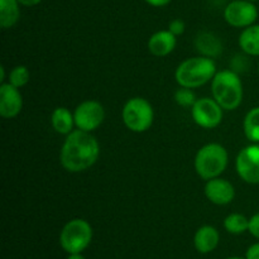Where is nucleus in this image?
<instances>
[{"label":"nucleus","mask_w":259,"mask_h":259,"mask_svg":"<svg viewBox=\"0 0 259 259\" xmlns=\"http://www.w3.org/2000/svg\"><path fill=\"white\" fill-rule=\"evenodd\" d=\"M248 227H249V219L238 212L228 215L224 220L225 230L230 234H242L248 232Z\"/></svg>","instance_id":"19"},{"label":"nucleus","mask_w":259,"mask_h":259,"mask_svg":"<svg viewBox=\"0 0 259 259\" xmlns=\"http://www.w3.org/2000/svg\"><path fill=\"white\" fill-rule=\"evenodd\" d=\"M93 240V228L83 219L66 223L60 234V245L66 253H82Z\"/></svg>","instance_id":"5"},{"label":"nucleus","mask_w":259,"mask_h":259,"mask_svg":"<svg viewBox=\"0 0 259 259\" xmlns=\"http://www.w3.org/2000/svg\"><path fill=\"white\" fill-rule=\"evenodd\" d=\"M30 73L25 66H15L9 73V83L10 85L15 86V88L20 89L23 86L27 85L29 82Z\"/></svg>","instance_id":"20"},{"label":"nucleus","mask_w":259,"mask_h":259,"mask_svg":"<svg viewBox=\"0 0 259 259\" xmlns=\"http://www.w3.org/2000/svg\"><path fill=\"white\" fill-rule=\"evenodd\" d=\"M224 18L232 27L247 28L254 24L257 20L258 9L254 3L247 0H234L225 8Z\"/></svg>","instance_id":"10"},{"label":"nucleus","mask_w":259,"mask_h":259,"mask_svg":"<svg viewBox=\"0 0 259 259\" xmlns=\"http://www.w3.org/2000/svg\"><path fill=\"white\" fill-rule=\"evenodd\" d=\"M228 259H245V258H239V257H232V258H228Z\"/></svg>","instance_id":"29"},{"label":"nucleus","mask_w":259,"mask_h":259,"mask_svg":"<svg viewBox=\"0 0 259 259\" xmlns=\"http://www.w3.org/2000/svg\"><path fill=\"white\" fill-rule=\"evenodd\" d=\"M100 156L99 142L90 132L76 129L65 139L60 153V161L68 172H82L93 167Z\"/></svg>","instance_id":"1"},{"label":"nucleus","mask_w":259,"mask_h":259,"mask_svg":"<svg viewBox=\"0 0 259 259\" xmlns=\"http://www.w3.org/2000/svg\"><path fill=\"white\" fill-rule=\"evenodd\" d=\"M73 118L77 129L91 133L103 124L105 119V110L99 101L86 100L75 109Z\"/></svg>","instance_id":"8"},{"label":"nucleus","mask_w":259,"mask_h":259,"mask_svg":"<svg viewBox=\"0 0 259 259\" xmlns=\"http://www.w3.org/2000/svg\"><path fill=\"white\" fill-rule=\"evenodd\" d=\"M239 47L249 56H259V24L244 28L239 35Z\"/></svg>","instance_id":"16"},{"label":"nucleus","mask_w":259,"mask_h":259,"mask_svg":"<svg viewBox=\"0 0 259 259\" xmlns=\"http://www.w3.org/2000/svg\"><path fill=\"white\" fill-rule=\"evenodd\" d=\"M172 0H146V3H148L149 5L156 8H161V7H166L171 3Z\"/></svg>","instance_id":"25"},{"label":"nucleus","mask_w":259,"mask_h":259,"mask_svg":"<svg viewBox=\"0 0 259 259\" xmlns=\"http://www.w3.org/2000/svg\"><path fill=\"white\" fill-rule=\"evenodd\" d=\"M248 232H249L253 237L259 239V212L253 215V217L249 219V227H248Z\"/></svg>","instance_id":"23"},{"label":"nucleus","mask_w":259,"mask_h":259,"mask_svg":"<svg viewBox=\"0 0 259 259\" xmlns=\"http://www.w3.org/2000/svg\"><path fill=\"white\" fill-rule=\"evenodd\" d=\"M121 118L129 131L134 133H143L148 131L153 124V108L146 99H129L121 111Z\"/></svg>","instance_id":"6"},{"label":"nucleus","mask_w":259,"mask_h":259,"mask_svg":"<svg viewBox=\"0 0 259 259\" xmlns=\"http://www.w3.org/2000/svg\"><path fill=\"white\" fill-rule=\"evenodd\" d=\"M177 38L174 33L167 30H158L148 39V51L156 57L168 56L176 48Z\"/></svg>","instance_id":"13"},{"label":"nucleus","mask_w":259,"mask_h":259,"mask_svg":"<svg viewBox=\"0 0 259 259\" xmlns=\"http://www.w3.org/2000/svg\"><path fill=\"white\" fill-rule=\"evenodd\" d=\"M67 259H86L82 255V253H73V254H68Z\"/></svg>","instance_id":"27"},{"label":"nucleus","mask_w":259,"mask_h":259,"mask_svg":"<svg viewBox=\"0 0 259 259\" xmlns=\"http://www.w3.org/2000/svg\"><path fill=\"white\" fill-rule=\"evenodd\" d=\"M175 100L180 106H192L196 103V95L192 91V89L181 88L175 94Z\"/></svg>","instance_id":"21"},{"label":"nucleus","mask_w":259,"mask_h":259,"mask_svg":"<svg viewBox=\"0 0 259 259\" xmlns=\"http://www.w3.org/2000/svg\"><path fill=\"white\" fill-rule=\"evenodd\" d=\"M18 0H0V25L4 29L14 27L20 17Z\"/></svg>","instance_id":"17"},{"label":"nucleus","mask_w":259,"mask_h":259,"mask_svg":"<svg viewBox=\"0 0 259 259\" xmlns=\"http://www.w3.org/2000/svg\"><path fill=\"white\" fill-rule=\"evenodd\" d=\"M245 259H259V243H254L248 248Z\"/></svg>","instance_id":"24"},{"label":"nucleus","mask_w":259,"mask_h":259,"mask_svg":"<svg viewBox=\"0 0 259 259\" xmlns=\"http://www.w3.org/2000/svg\"><path fill=\"white\" fill-rule=\"evenodd\" d=\"M205 196L215 205H228L234 200L235 189L228 180L217 177L206 182Z\"/></svg>","instance_id":"12"},{"label":"nucleus","mask_w":259,"mask_h":259,"mask_svg":"<svg viewBox=\"0 0 259 259\" xmlns=\"http://www.w3.org/2000/svg\"><path fill=\"white\" fill-rule=\"evenodd\" d=\"M18 2H19V4L23 5V7H34V5L39 4L42 0H18Z\"/></svg>","instance_id":"26"},{"label":"nucleus","mask_w":259,"mask_h":259,"mask_svg":"<svg viewBox=\"0 0 259 259\" xmlns=\"http://www.w3.org/2000/svg\"><path fill=\"white\" fill-rule=\"evenodd\" d=\"M23 108V98L19 89L3 82L0 85V115L5 119L15 118Z\"/></svg>","instance_id":"11"},{"label":"nucleus","mask_w":259,"mask_h":259,"mask_svg":"<svg viewBox=\"0 0 259 259\" xmlns=\"http://www.w3.org/2000/svg\"><path fill=\"white\" fill-rule=\"evenodd\" d=\"M243 131L247 139L259 144V106L248 111L243 123Z\"/></svg>","instance_id":"18"},{"label":"nucleus","mask_w":259,"mask_h":259,"mask_svg":"<svg viewBox=\"0 0 259 259\" xmlns=\"http://www.w3.org/2000/svg\"><path fill=\"white\" fill-rule=\"evenodd\" d=\"M229 161L228 152L222 144L209 143L201 147L195 157V169L202 180L217 179L225 171Z\"/></svg>","instance_id":"4"},{"label":"nucleus","mask_w":259,"mask_h":259,"mask_svg":"<svg viewBox=\"0 0 259 259\" xmlns=\"http://www.w3.org/2000/svg\"><path fill=\"white\" fill-rule=\"evenodd\" d=\"M191 108L192 119L201 128L212 129L222 123L224 109L217 103L215 99H199Z\"/></svg>","instance_id":"7"},{"label":"nucleus","mask_w":259,"mask_h":259,"mask_svg":"<svg viewBox=\"0 0 259 259\" xmlns=\"http://www.w3.org/2000/svg\"><path fill=\"white\" fill-rule=\"evenodd\" d=\"M247 2H250V3H255V2H258V0H247Z\"/></svg>","instance_id":"30"},{"label":"nucleus","mask_w":259,"mask_h":259,"mask_svg":"<svg viewBox=\"0 0 259 259\" xmlns=\"http://www.w3.org/2000/svg\"><path fill=\"white\" fill-rule=\"evenodd\" d=\"M258 73H259V63H258Z\"/></svg>","instance_id":"31"},{"label":"nucleus","mask_w":259,"mask_h":259,"mask_svg":"<svg viewBox=\"0 0 259 259\" xmlns=\"http://www.w3.org/2000/svg\"><path fill=\"white\" fill-rule=\"evenodd\" d=\"M211 93L224 110H235L243 101L242 80L234 71H219L212 78Z\"/></svg>","instance_id":"3"},{"label":"nucleus","mask_w":259,"mask_h":259,"mask_svg":"<svg viewBox=\"0 0 259 259\" xmlns=\"http://www.w3.org/2000/svg\"><path fill=\"white\" fill-rule=\"evenodd\" d=\"M168 30L171 33H174L176 37H179V35H181L182 33L185 32V23L184 20L181 19H174L169 22L168 24Z\"/></svg>","instance_id":"22"},{"label":"nucleus","mask_w":259,"mask_h":259,"mask_svg":"<svg viewBox=\"0 0 259 259\" xmlns=\"http://www.w3.org/2000/svg\"><path fill=\"white\" fill-rule=\"evenodd\" d=\"M235 167L240 179L250 185L259 184V144L253 143L238 153Z\"/></svg>","instance_id":"9"},{"label":"nucleus","mask_w":259,"mask_h":259,"mask_svg":"<svg viewBox=\"0 0 259 259\" xmlns=\"http://www.w3.org/2000/svg\"><path fill=\"white\" fill-rule=\"evenodd\" d=\"M51 123H52L53 129L60 134H68L73 131V125H75V118L73 114L68 110L67 108H56L53 110L52 115H51Z\"/></svg>","instance_id":"15"},{"label":"nucleus","mask_w":259,"mask_h":259,"mask_svg":"<svg viewBox=\"0 0 259 259\" xmlns=\"http://www.w3.org/2000/svg\"><path fill=\"white\" fill-rule=\"evenodd\" d=\"M4 80H5V68L4 66H2V67H0V81H2V83L4 82Z\"/></svg>","instance_id":"28"},{"label":"nucleus","mask_w":259,"mask_h":259,"mask_svg":"<svg viewBox=\"0 0 259 259\" xmlns=\"http://www.w3.org/2000/svg\"><path fill=\"white\" fill-rule=\"evenodd\" d=\"M217 75V65L209 57H192L181 62L175 77L181 88L196 89L205 85Z\"/></svg>","instance_id":"2"},{"label":"nucleus","mask_w":259,"mask_h":259,"mask_svg":"<svg viewBox=\"0 0 259 259\" xmlns=\"http://www.w3.org/2000/svg\"><path fill=\"white\" fill-rule=\"evenodd\" d=\"M219 240V232L211 225H204V227L199 228L197 232L195 233L194 245L197 252L201 253V254H207V253L217 249Z\"/></svg>","instance_id":"14"}]
</instances>
